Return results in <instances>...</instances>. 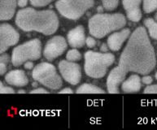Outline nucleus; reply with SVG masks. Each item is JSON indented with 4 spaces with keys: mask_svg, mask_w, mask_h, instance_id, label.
<instances>
[{
    "mask_svg": "<svg viewBox=\"0 0 157 130\" xmlns=\"http://www.w3.org/2000/svg\"><path fill=\"white\" fill-rule=\"evenodd\" d=\"M28 4V0H17V5L20 7H25Z\"/></svg>",
    "mask_w": 157,
    "mask_h": 130,
    "instance_id": "obj_31",
    "label": "nucleus"
},
{
    "mask_svg": "<svg viewBox=\"0 0 157 130\" xmlns=\"http://www.w3.org/2000/svg\"><path fill=\"white\" fill-rule=\"evenodd\" d=\"M0 93L1 94H14L15 90L10 86H6L2 82L0 83Z\"/></svg>",
    "mask_w": 157,
    "mask_h": 130,
    "instance_id": "obj_23",
    "label": "nucleus"
},
{
    "mask_svg": "<svg viewBox=\"0 0 157 130\" xmlns=\"http://www.w3.org/2000/svg\"><path fill=\"white\" fill-rule=\"evenodd\" d=\"M142 0H122L123 7L126 12L127 18L133 22H138L142 18L140 4Z\"/></svg>",
    "mask_w": 157,
    "mask_h": 130,
    "instance_id": "obj_12",
    "label": "nucleus"
},
{
    "mask_svg": "<svg viewBox=\"0 0 157 130\" xmlns=\"http://www.w3.org/2000/svg\"><path fill=\"white\" fill-rule=\"evenodd\" d=\"M17 0H0V20L9 21L14 16Z\"/></svg>",
    "mask_w": 157,
    "mask_h": 130,
    "instance_id": "obj_15",
    "label": "nucleus"
},
{
    "mask_svg": "<svg viewBox=\"0 0 157 130\" xmlns=\"http://www.w3.org/2000/svg\"><path fill=\"white\" fill-rule=\"evenodd\" d=\"M73 91L70 88H64L63 90H60L59 94H73Z\"/></svg>",
    "mask_w": 157,
    "mask_h": 130,
    "instance_id": "obj_32",
    "label": "nucleus"
},
{
    "mask_svg": "<svg viewBox=\"0 0 157 130\" xmlns=\"http://www.w3.org/2000/svg\"><path fill=\"white\" fill-rule=\"evenodd\" d=\"M68 44L65 38L62 36H55L46 43L43 49V55L47 60L53 61L62 55L67 50Z\"/></svg>",
    "mask_w": 157,
    "mask_h": 130,
    "instance_id": "obj_8",
    "label": "nucleus"
},
{
    "mask_svg": "<svg viewBox=\"0 0 157 130\" xmlns=\"http://www.w3.org/2000/svg\"><path fill=\"white\" fill-rule=\"evenodd\" d=\"M5 81L15 87H25L29 83L28 77L23 70H12L5 75Z\"/></svg>",
    "mask_w": 157,
    "mask_h": 130,
    "instance_id": "obj_14",
    "label": "nucleus"
},
{
    "mask_svg": "<svg viewBox=\"0 0 157 130\" xmlns=\"http://www.w3.org/2000/svg\"><path fill=\"white\" fill-rule=\"evenodd\" d=\"M126 25V19L121 13H98L90 19V33L96 38H103L110 32L121 29Z\"/></svg>",
    "mask_w": 157,
    "mask_h": 130,
    "instance_id": "obj_3",
    "label": "nucleus"
},
{
    "mask_svg": "<svg viewBox=\"0 0 157 130\" xmlns=\"http://www.w3.org/2000/svg\"><path fill=\"white\" fill-rule=\"evenodd\" d=\"M29 1H30V3L33 7H42L47 6L51 2H53L54 0H29Z\"/></svg>",
    "mask_w": 157,
    "mask_h": 130,
    "instance_id": "obj_22",
    "label": "nucleus"
},
{
    "mask_svg": "<svg viewBox=\"0 0 157 130\" xmlns=\"http://www.w3.org/2000/svg\"><path fill=\"white\" fill-rule=\"evenodd\" d=\"M7 65L4 64V63H0V75L2 76L7 72Z\"/></svg>",
    "mask_w": 157,
    "mask_h": 130,
    "instance_id": "obj_30",
    "label": "nucleus"
},
{
    "mask_svg": "<svg viewBox=\"0 0 157 130\" xmlns=\"http://www.w3.org/2000/svg\"><path fill=\"white\" fill-rule=\"evenodd\" d=\"M131 35L129 29H123L119 32H115L108 37V46L111 51H118L121 48L122 45Z\"/></svg>",
    "mask_w": 157,
    "mask_h": 130,
    "instance_id": "obj_11",
    "label": "nucleus"
},
{
    "mask_svg": "<svg viewBox=\"0 0 157 130\" xmlns=\"http://www.w3.org/2000/svg\"><path fill=\"white\" fill-rule=\"evenodd\" d=\"M108 49H109V47H108V44H106V43H103V44H102V46H101L100 51H101V52H107V51H108Z\"/></svg>",
    "mask_w": 157,
    "mask_h": 130,
    "instance_id": "obj_33",
    "label": "nucleus"
},
{
    "mask_svg": "<svg viewBox=\"0 0 157 130\" xmlns=\"http://www.w3.org/2000/svg\"><path fill=\"white\" fill-rule=\"evenodd\" d=\"M84 70L88 77L100 79L105 77L108 68L115 62V55L108 52L88 51L85 53Z\"/></svg>",
    "mask_w": 157,
    "mask_h": 130,
    "instance_id": "obj_4",
    "label": "nucleus"
},
{
    "mask_svg": "<svg viewBox=\"0 0 157 130\" xmlns=\"http://www.w3.org/2000/svg\"><path fill=\"white\" fill-rule=\"evenodd\" d=\"M59 70L63 79L72 86H76L81 81L82 70L79 64L68 60H62L59 63Z\"/></svg>",
    "mask_w": 157,
    "mask_h": 130,
    "instance_id": "obj_9",
    "label": "nucleus"
},
{
    "mask_svg": "<svg viewBox=\"0 0 157 130\" xmlns=\"http://www.w3.org/2000/svg\"><path fill=\"white\" fill-rule=\"evenodd\" d=\"M155 21H157V12H156V14H155Z\"/></svg>",
    "mask_w": 157,
    "mask_h": 130,
    "instance_id": "obj_36",
    "label": "nucleus"
},
{
    "mask_svg": "<svg viewBox=\"0 0 157 130\" xmlns=\"http://www.w3.org/2000/svg\"><path fill=\"white\" fill-rule=\"evenodd\" d=\"M103 8L107 11H113L117 7L119 0H101Z\"/></svg>",
    "mask_w": 157,
    "mask_h": 130,
    "instance_id": "obj_21",
    "label": "nucleus"
},
{
    "mask_svg": "<svg viewBox=\"0 0 157 130\" xmlns=\"http://www.w3.org/2000/svg\"><path fill=\"white\" fill-rule=\"evenodd\" d=\"M66 59L68 61L75 62V61H78L82 59V55H81V53H80L77 49L73 48L67 52Z\"/></svg>",
    "mask_w": 157,
    "mask_h": 130,
    "instance_id": "obj_20",
    "label": "nucleus"
},
{
    "mask_svg": "<svg viewBox=\"0 0 157 130\" xmlns=\"http://www.w3.org/2000/svg\"><path fill=\"white\" fill-rule=\"evenodd\" d=\"M155 79L157 80V72H155Z\"/></svg>",
    "mask_w": 157,
    "mask_h": 130,
    "instance_id": "obj_35",
    "label": "nucleus"
},
{
    "mask_svg": "<svg viewBox=\"0 0 157 130\" xmlns=\"http://www.w3.org/2000/svg\"><path fill=\"white\" fill-rule=\"evenodd\" d=\"M141 80H142V83L144 84V85H147V86L151 85L153 81L152 77H150V76H144L143 78H141Z\"/></svg>",
    "mask_w": 157,
    "mask_h": 130,
    "instance_id": "obj_27",
    "label": "nucleus"
},
{
    "mask_svg": "<svg viewBox=\"0 0 157 130\" xmlns=\"http://www.w3.org/2000/svg\"><path fill=\"white\" fill-rule=\"evenodd\" d=\"M144 25L147 27L148 33L152 39L157 41V22L151 18L146 19L144 21Z\"/></svg>",
    "mask_w": 157,
    "mask_h": 130,
    "instance_id": "obj_18",
    "label": "nucleus"
},
{
    "mask_svg": "<svg viewBox=\"0 0 157 130\" xmlns=\"http://www.w3.org/2000/svg\"><path fill=\"white\" fill-rule=\"evenodd\" d=\"M86 44L89 48H94L96 46L97 42L93 37H88L86 39Z\"/></svg>",
    "mask_w": 157,
    "mask_h": 130,
    "instance_id": "obj_24",
    "label": "nucleus"
},
{
    "mask_svg": "<svg viewBox=\"0 0 157 130\" xmlns=\"http://www.w3.org/2000/svg\"><path fill=\"white\" fill-rule=\"evenodd\" d=\"M16 24L25 32L35 31L44 35H52L56 32L59 23L56 13L52 10L38 11L28 7L18 11Z\"/></svg>",
    "mask_w": 157,
    "mask_h": 130,
    "instance_id": "obj_2",
    "label": "nucleus"
},
{
    "mask_svg": "<svg viewBox=\"0 0 157 130\" xmlns=\"http://www.w3.org/2000/svg\"><path fill=\"white\" fill-rule=\"evenodd\" d=\"M143 92L145 94H157V85L148 86L146 87Z\"/></svg>",
    "mask_w": 157,
    "mask_h": 130,
    "instance_id": "obj_25",
    "label": "nucleus"
},
{
    "mask_svg": "<svg viewBox=\"0 0 157 130\" xmlns=\"http://www.w3.org/2000/svg\"><path fill=\"white\" fill-rule=\"evenodd\" d=\"M141 87H142V80L137 74L129 76L121 83V90L124 93H137L140 90Z\"/></svg>",
    "mask_w": 157,
    "mask_h": 130,
    "instance_id": "obj_16",
    "label": "nucleus"
},
{
    "mask_svg": "<svg viewBox=\"0 0 157 130\" xmlns=\"http://www.w3.org/2000/svg\"><path fill=\"white\" fill-rule=\"evenodd\" d=\"M18 93H19V94H25V91L24 90H21L18 91Z\"/></svg>",
    "mask_w": 157,
    "mask_h": 130,
    "instance_id": "obj_34",
    "label": "nucleus"
},
{
    "mask_svg": "<svg viewBox=\"0 0 157 130\" xmlns=\"http://www.w3.org/2000/svg\"><path fill=\"white\" fill-rule=\"evenodd\" d=\"M68 44L73 48H82L86 44V35L83 26L78 25L71 29L67 36Z\"/></svg>",
    "mask_w": 157,
    "mask_h": 130,
    "instance_id": "obj_13",
    "label": "nucleus"
},
{
    "mask_svg": "<svg viewBox=\"0 0 157 130\" xmlns=\"http://www.w3.org/2000/svg\"><path fill=\"white\" fill-rule=\"evenodd\" d=\"M29 93L30 94H48L49 92H48L47 90H45V89L39 87V88H36L34 89V90H31Z\"/></svg>",
    "mask_w": 157,
    "mask_h": 130,
    "instance_id": "obj_28",
    "label": "nucleus"
},
{
    "mask_svg": "<svg viewBox=\"0 0 157 130\" xmlns=\"http://www.w3.org/2000/svg\"><path fill=\"white\" fill-rule=\"evenodd\" d=\"M157 9V0H143V10L146 13H151Z\"/></svg>",
    "mask_w": 157,
    "mask_h": 130,
    "instance_id": "obj_19",
    "label": "nucleus"
},
{
    "mask_svg": "<svg viewBox=\"0 0 157 130\" xmlns=\"http://www.w3.org/2000/svg\"><path fill=\"white\" fill-rule=\"evenodd\" d=\"M24 67H25V69L30 70V69H33L34 65H33V63L32 62V61L29 60L24 63Z\"/></svg>",
    "mask_w": 157,
    "mask_h": 130,
    "instance_id": "obj_29",
    "label": "nucleus"
},
{
    "mask_svg": "<svg viewBox=\"0 0 157 130\" xmlns=\"http://www.w3.org/2000/svg\"><path fill=\"white\" fill-rule=\"evenodd\" d=\"M32 77L34 81L52 90H59L63 86V81L57 73L56 67L47 62L38 63L33 67Z\"/></svg>",
    "mask_w": 157,
    "mask_h": 130,
    "instance_id": "obj_5",
    "label": "nucleus"
},
{
    "mask_svg": "<svg viewBox=\"0 0 157 130\" xmlns=\"http://www.w3.org/2000/svg\"><path fill=\"white\" fill-rule=\"evenodd\" d=\"M20 34L9 24H2L0 26V53L3 54L11 47L18 43Z\"/></svg>",
    "mask_w": 157,
    "mask_h": 130,
    "instance_id": "obj_10",
    "label": "nucleus"
},
{
    "mask_svg": "<svg viewBox=\"0 0 157 130\" xmlns=\"http://www.w3.org/2000/svg\"><path fill=\"white\" fill-rule=\"evenodd\" d=\"M77 94H104L105 91L92 84H83L80 86L76 91Z\"/></svg>",
    "mask_w": 157,
    "mask_h": 130,
    "instance_id": "obj_17",
    "label": "nucleus"
},
{
    "mask_svg": "<svg viewBox=\"0 0 157 130\" xmlns=\"http://www.w3.org/2000/svg\"><path fill=\"white\" fill-rule=\"evenodd\" d=\"M156 57L147 32L140 26L132 32L120 56L119 63L110 72L107 79L108 93L119 94V86L129 72L147 75L154 70Z\"/></svg>",
    "mask_w": 157,
    "mask_h": 130,
    "instance_id": "obj_1",
    "label": "nucleus"
},
{
    "mask_svg": "<svg viewBox=\"0 0 157 130\" xmlns=\"http://www.w3.org/2000/svg\"><path fill=\"white\" fill-rule=\"evenodd\" d=\"M42 56V42L38 38L19 45L13 49L11 61L13 66L19 67L29 60H38Z\"/></svg>",
    "mask_w": 157,
    "mask_h": 130,
    "instance_id": "obj_6",
    "label": "nucleus"
},
{
    "mask_svg": "<svg viewBox=\"0 0 157 130\" xmlns=\"http://www.w3.org/2000/svg\"><path fill=\"white\" fill-rule=\"evenodd\" d=\"M94 5V0H58L56 2V7L61 16L73 21L81 18Z\"/></svg>",
    "mask_w": 157,
    "mask_h": 130,
    "instance_id": "obj_7",
    "label": "nucleus"
},
{
    "mask_svg": "<svg viewBox=\"0 0 157 130\" xmlns=\"http://www.w3.org/2000/svg\"><path fill=\"white\" fill-rule=\"evenodd\" d=\"M11 60V59H10V56L7 54H2V55H1V58H0V63H4V64L7 65V63H9V61Z\"/></svg>",
    "mask_w": 157,
    "mask_h": 130,
    "instance_id": "obj_26",
    "label": "nucleus"
}]
</instances>
